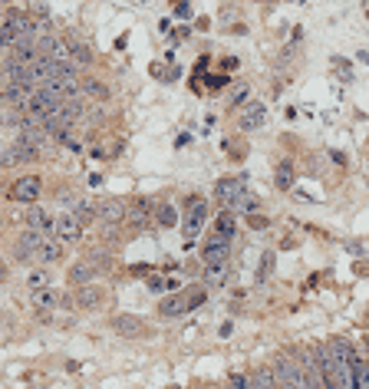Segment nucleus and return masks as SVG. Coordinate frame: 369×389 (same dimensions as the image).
<instances>
[{"label":"nucleus","mask_w":369,"mask_h":389,"mask_svg":"<svg viewBox=\"0 0 369 389\" xmlns=\"http://www.w3.org/2000/svg\"><path fill=\"white\" fill-rule=\"evenodd\" d=\"M30 37H36V33H33V23H30L27 13L11 11L4 20H0V46H11V50H13L17 44L30 40Z\"/></svg>","instance_id":"obj_1"},{"label":"nucleus","mask_w":369,"mask_h":389,"mask_svg":"<svg viewBox=\"0 0 369 389\" xmlns=\"http://www.w3.org/2000/svg\"><path fill=\"white\" fill-rule=\"evenodd\" d=\"M205 301H208V294H205V291H195V294H172V297H165V301L159 303V314H162V317H182V314H188V310L201 307Z\"/></svg>","instance_id":"obj_2"},{"label":"nucleus","mask_w":369,"mask_h":389,"mask_svg":"<svg viewBox=\"0 0 369 389\" xmlns=\"http://www.w3.org/2000/svg\"><path fill=\"white\" fill-rule=\"evenodd\" d=\"M274 389H304V376H300V367L293 357H281L274 363Z\"/></svg>","instance_id":"obj_3"},{"label":"nucleus","mask_w":369,"mask_h":389,"mask_svg":"<svg viewBox=\"0 0 369 389\" xmlns=\"http://www.w3.org/2000/svg\"><path fill=\"white\" fill-rule=\"evenodd\" d=\"M231 254V238H221V235H208L205 244H201V261L205 264H217V261H228Z\"/></svg>","instance_id":"obj_4"},{"label":"nucleus","mask_w":369,"mask_h":389,"mask_svg":"<svg viewBox=\"0 0 369 389\" xmlns=\"http://www.w3.org/2000/svg\"><path fill=\"white\" fill-rule=\"evenodd\" d=\"M40 178L36 175H27V178H20V182H13L11 188V202H17V205H33L36 198H40Z\"/></svg>","instance_id":"obj_5"},{"label":"nucleus","mask_w":369,"mask_h":389,"mask_svg":"<svg viewBox=\"0 0 369 389\" xmlns=\"http://www.w3.org/2000/svg\"><path fill=\"white\" fill-rule=\"evenodd\" d=\"M126 215H129V205H126L122 198H109V202H102V205H99V211H96V218L102 221V225H109V228L122 225V221H126Z\"/></svg>","instance_id":"obj_6"},{"label":"nucleus","mask_w":369,"mask_h":389,"mask_svg":"<svg viewBox=\"0 0 369 389\" xmlns=\"http://www.w3.org/2000/svg\"><path fill=\"white\" fill-rule=\"evenodd\" d=\"M79 235H83V225H79L73 215H63L56 218V228H53V238L60 241V244H73V241H79Z\"/></svg>","instance_id":"obj_7"},{"label":"nucleus","mask_w":369,"mask_h":389,"mask_svg":"<svg viewBox=\"0 0 369 389\" xmlns=\"http://www.w3.org/2000/svg\"><path fill=\"white\" fill-rule=\"evenodd\" d=\"M205 221H208V205L205 202H198L195 208H188V211H184V238L195 241V235L205 228Z\"/></svg>","instance_id":"obj_8"},{"label":"nucleus","mask_w":369,"mask_h":389,"mask_svg":"<svg viewBox=\"0 0 369 389\" xmlns=\"http://www.w3.org/2000/svg\"><path fill=\"white\" fill-rule=\"evenodd\" d=\"M27 228H30V231H40V235H53L56 218L50 215V211H43V208H30V211H27Z\"/></svg>","instance_id":"obj_9"},{"label":"nucleus","mask_w":369,"mask_h":389,"mask_svg":"<svg viewBox=\"0 0 369 389\" xmlns=\"http://www.w3.org/2000/svg\"><path fill=\"white\" fill-rule=\"evenodd\" d=\"M211 231H215V235H221V238H231V241H234V235H238V215H234L231 208H224V211L215 218Z\"/></svg>","instance_id":"obj_10"},{"label":"nucleus","mask_w":369,"mask_h":389,"mask_svg":"<svg viewBox=\"0 0 369 389\" xmlns=\"http://www.w3.org/2000/svg\"><path fill=\"white\" fill-rule=\"evenodd\" d=\"M264 119H267V109H264L261 103H254V106H250L248 112H244V116L238 119V126H241L244 132H254V129H257V126H261Z\"/></svg>","instance_id":"obj_11"},{"label":"nucleus","mask_w":369,"mask_h":389,"mask_svg":"<svg viewBox=\"0 0 369 389\" xmlns=\"http://www.w3.org/2000/svg\"><path fill=\"white\" fill-rule=\"evenodd\" d=\"M149 218H152V205H149L145 198H135V202L129 205V215H126V221H132L135 228H142L145 221H149Z\"/></svg>","instance_id":"obj_12"},{"label":"nucleus","mask_w":369,"mask_h":389,"mask_svg":"<svg viewBox=\"0 0 369 389\" xmlns=\"http://www.w3.org/2000/svg\"><path fill=\"white\" fill-rule=\"evenodd\" d=\"M238 192H241L238 178H221V182L215 185V198H217V202H224L228 208H231V202L238 198Z\"/></svg>","instance_id":"obj_13"},{"label":"nucleus","mask_w":369,"mask_h":389,"mask_svg":"<svg viewBox=\"0 0 369 389\" xmlns=\"http://www.w3.org/2000/svg\"><path fill=\"white\" fill-rule=\"evenodd\" d=\"M76 301H79V307H86V310H93V307H99V303L106 301V291L102 287H79V294H76Z\"/></svg>","instance_id":"obj_14"},{"label":"nucleus","mask_w":369,"mask_h":389,"mask_svg":"<svg viewBox=\"0 0 369 389\" xmlns=\"http://www.w3.org/2000/svg\"><path fill=\"white\" fill-rule=\"evenodd\" d=\"M112 327H116V334H126V336H139L142 334V320L139 317H129V314L112 317Z\"/></svg>","instance_id":"obj_15"},{"label":"nucleus","mask_w":369,"mask_h":389,"mask_svg":"<svg viewBox=\"0 0 369 389\" xmlns=\"http://www.w3.org/2000/svg\"><path fill=\"white\" fill-rule=\"evenodd\" d=\"M36 258L43 261V264H50V261H60L63 258V244H60V241H43V244H40V251H36Z\"/></svg>","instance_id":"obj_16"},{"label":"nucleus","mask_w":369,"mask_h":389,"mask_svg":"<svg viewBox=\"0 0 369 389\" xmlns=\"http://www.w3.org/2000/svg\"><path fill=\"white\" fill-rule=\"evenodd\" d=\"M224 277H228V261H217V264H208V274H205V281L208 284H224Z\"/></svg>","instance_id":"obj_17"},{"label":"nucleus","mask_w":369,"mask_h":389,"mask_svg":"<svg viewBox=\"0 0 369 389\" xmlns=\"http://www.w3.org/2000/svg\"><path fill=\"white\" fill-rule=\"evenodd\" d=\"M93 274H96V268H93V264H76V268L69 270V281L83 287V284L93 281Z\"/></svg>","instance_id":"obj_18"},{"label":"nucleus","mask_w":369,"mask_h":389,"mask_svg":"<svg viewBox=\"0 0 369 389\" xmlns=\"http://www.w3.org/2000/svg\"><path fill=\"white\" fill-rule=\"evenodd\" d=\"M155 221H159L162 228H175V225H178V211H175V205H159Z\"/></svg>","instance_id":"obj_19"},{"label":"nucleus","mask_w":369,"mask_h":389,"mask_svg":"<svg viewBox=\"0 0 369 389\" xmlns=\"http://www.w3.org/2000/svg\"><path fill=\"white\" fill-rule=\"evenodd\" d=\"M290 185H293V165L290 162H281V165H277V188H283V192H287Z\"/></svg>","instance_id":"obj_20"},{"label":"nucleus","mask_w":369,"mask_h":389,"mask_svg":"<svg viewBox=\"0 0 369 389\" xmlns=\"http://www.w3.org/2000/svg\"><path fill=\"white\" fill-rule=\"evenodd\" d=\"M73 218H76L79 225H89V221L96 218V208H93V202H83V205L73 208Z\"/></svg>","instance_id":"obj_21"},{"label":"nucleus","mask_w":369,"mask_h":389,"mask_svg":"<svg viewBox=\"0 0 369 389\" xmlns=\"http://www.w3.org/2000/svg\"><path fill=\"white\" fill-rule=\"evenodd\" d=\"M271 274H274V251H267V254L261 258V268H257V281L264 284Z\"/></svg>","instance_id":"obj_22"},{"label":"nucleus","mask_w":369,"mask_h":389,"mask_svg":"<svg viewBox=\"0 0 369 389\" xmlns=\"http://www.w3.org/2000/svg\"><path fill=\"white\" fill-rule=\"evenodd\" d=\"M267 225H271L267 215H248V228H254V231H264Z\"/></svg>","instance_id":"obj_23"},{"label":"nucleus","mask_w":369,"mask_h":389,"mask_svg":"<svg viewBox=\"0 0 369 389\" xmlns=\"http://www.w3.org/2000/svg\"><path fill=\"white\" fill-rule=\"evenodd\" d=\"M33 303H36V307H53V303H56V294H50V291H40V294H36V297H33Z\"/></svg>","instance_id":"obj_24"},{"label":"nucleus","mask_w":369,"mask_h":389,"mask_svg":"<svg viewBox=\"0 0 369 389\" xmlns=\"http://www.w3.org/2000/svg\"><path fill=\"white\" fill-rule=\"evenodd\" d=\"M244 99H248V86H238L234 89V96H231V109H238Z\"/></svg>","instance_id":"obj_25"},{"label":"nucleus","mask_w":369,"mask_h":389,"mask_svg":"<svg viewBox=\"0 0 369 389\" xmlns=\"http://www.w3.org/2000/svg\"><path fill=\"white\" fill-rule=\"evenodd\" d=\"M27 284H30V287H43V284H46V274H43V270H33L30 277H27Z\"/></svg>","instance_id":"obj_26"},{"label":"nucleus","mask_w":369,"mask_h":389,"mask_svg":"<svg viewBox=\"0 0 369 389\" xmlns=\"http://www.w3.org/2000/svg\"><path fill=\"white\" fill-rule=\"evenodd\" d=\"M89 96H96V99H102V96H109V89L102 86V83H89Z\"/></svg>","instance_id":"obj_27"},{"label":"nucleus","mask_w":369,"mask_h":389,"mask_svg":"<svg viewBox=\"0 0 369 389\" xmlns=\"http://www.w3.org/2000/svg\"><path fill=\"white\" fill-rule=\"evenodd\" d=\"M175 17L188 20V17H192V7H188V4H175Z\"/></svg>","instance_id":"obj_28"},{"label":"nucleus","mask_w":369,"mask_h":389,"mask_svg":"<svg viewBox=\"0 0 369 389\" xmlns=\"http://www.w3.org/2000/svg\"><path fill=\"white\" fill-rule=\"evenodd\" d=\"M149 291H165V281L162 277H149Z\"/></svg>","instance_id":"obj_29"},{"label":"nucleus","mask_w":369,"mask_h":389,"mask_svg":"<svg viewBox=\"0 0 369 389\" xmlns=\"http://www.w3.org/2000/svg\"><path fill=\"white\" fill-rule=\"evenodd\" d=\"M188 37H192V30H188V27H178L172 40H188Z\"/></svg>","instance_id":"obj_30"},{"label":"nucleus","mask_w":369,"mask_h":389,"mask_svg":"<svg viewBox=\"0 0 369 389\" xmlns=\"http://www.w3.org/2000/svg\"><path fill=\"white\" fill-rule=\"evenodd\" d=\"M175 145H178V149H182V145H192V136H188V132H182V136L175 139Z\"/></svg>","instance_id":"obj_31"},{"label":"nucleus","mask_w":369,"mask_h":389,"mask_svg":"<svg viewBox=\"0 0 369 389\" xmlns=\"http://www.w3.org/2000/svg\"><path fill=\"white\" fill-rule=\"evenodd\" d=\"M234 66H238V60H234V56H228V60H221V70H234Z\"/></svg>","instance_id":"obj_32"},{"label":"nucleus","mask_w":369,"mask_h":389,"mask_svg":"<svg viewBox=\"0 0 369 389\" xmlns=\"http://www.w3.org/2000/svg\"><path fill=\"white\" fill-rule=\"evenodd\" d=\"M231 327H234L231 320H228V324H221V330H217V334H221V336H231Z\"/></svg>","instance_id":"obj_33"},{"label":"nucleus","mask_w":369,"mask_h":389,"mask_svg":"<svg viewBox=\"0 0 369 389\" xmlns=\"http://www.w3.org/2000/svg\"><path fill=\"white\" fill-rule=\"evenodd\" d=\"M363 346H366V353H369V336H366V340H363Z\"/></svg>","instance_id":"obj_34"},{"label":"nucleus","mask_w":369,"mask_h":389,"mask_svg":"<svg viewBox=\"0 0 369 389\" xmlns=\"http://www.w3.org/2000/svg\"><path fill=\"white\" fill-rule=\"evenodd\" d=\"M168 389H182V386H168Z\"/></svg>","instance_id":"obj_35"},{"label":"nucleus","mask_w":369,"mask_h":389,"mask_svg":"<svg viewBox=\"0 0 369 389\" xmlns=\"http://www.w3.org/2000/svg\"><path fill=\"white\" fill-rule=\"evenodd\" d=\"M366 324H369V314H366Z\"/></svg>","instance_id":"obj_36"}]
</instances>
